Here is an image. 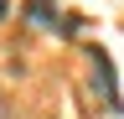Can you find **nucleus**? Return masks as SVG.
I'll list each match as a JSON object with an SVG mask.
<instances>
[{
  "instance_id": "f257e3e1",
  "label": "nucleus",
  "mask_w": 124,
  "mask_h": 119,
  "mask_svg": "<svg viewBox=\"0 0 124 119\" xmlns=\"http://www.w3.org/2000/svg\"><path fill=\"white\" fill-rule=\"evenodd\" d=\"M93 78H98V93L108 109H119V88H114V67H108V57L103 52H93Z\"/></svg>"
},
{
  "instance_id": "f03ea898",
  "label": "nucleus",
  "mask_w": 124,
  "mask_h": 119,
  "mask_svg": "<svg viewBox=\"0 0 124 119\" xmlns=\"http://www.w3.org/2000/svg\"><path fill=\"white\" fill-rule=\"evenodd\" d=\"M0 16H5V0H0Z\"/></svg>"
},
{
  "instance_id": "7ed1b4c3",
  "label": "nucleus",
  "mask_w": 124,
  "mask_h": 119,
  "mask_svg": "<svg viewBox=\"0 0 124 119\" xmlns=\"http://www.w3.org/2000/svg\"><path fill=\"white\" fill-rule=\"evenodd\" d=\"M0 119H5V109H0Z\"/></svg>"
}]
</instances>
